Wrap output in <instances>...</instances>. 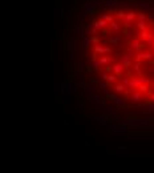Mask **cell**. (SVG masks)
Returning a JSON list of instances; mask_svg holds the SVG:
<instances>
[{"label":"cell","mask_w":154,"mask_h":173,"mask_svg":"<svg viewBox=\"0 0 154 173\" xmlns=\"http://www.w3.org/2000/svg\"><path fill=\"white\" fill-rule=\"evenodd\" d=\"M117 17H121V19H125L126 17V12L125 11H122V9H120L118 12H117Z\"/></svg>","instance_id":"cell-16"},{"label":"cell","mask_w":154,"mask_h":173,"mask_svg":"<svg viewBox=\"0 0 154 173\" xmlns=\"http://www.w3.org/2000/svg\"><path fill=\"white\" fill-rule=\"evenodd\" d=\"M113 73L116 75V76H121L122 75V72H124V64L122 63H117V64H113Z\"/></svg>","instance_id":"cell-4"},{"label":"cell","mask_w":154,"mask_h":173,"mask_svg":"<svg viewBox=\"0 0 154 173\" xmlns=\"http://www.w3.org/2000/svg\"><path fill=\"white\" fill-rule=\"evenodd\" d=\"M89 44H92V39H84V41H82V47L84 48L89 47Z\"/></svg>","instance_id":"cell-17"},{"label":"cell","mask_w":154,"mask_h":173,"mask_svg":"<svg viewBox=\"0 0 154 173\" xmlns=\"http://www.w3.org/2000/svg\"><path fill=\"white\" fill-rule=\"evenodd\" d=\"M148 84H141L139 87H138V91L139 92H144V93H145V92H148Z\"/></svg>","instance_id":"cell-15"},{"label":"cell","mask_w":154,"mask_h":173,"mask_svg":"<svg viewBox=\"0 0 154 173\" xmlns=\"http://www.w3.org/2000/svg\"><path fill=\"white\" fill-rule=\"evenodd\" d=\"M137 28L142 32V31H148V25H146V23L145 21H138L137 23Z\"/></svg>","instance_id":"cell-9"},{"label":"cell","mask_w":154,"mask_h":173,"mask_svg":"<svg viewBox=\"0 0 154 173\" xmlns=\"http://www.w3.org/2000/svg\"><path fill=\"white\" fill-rule=\"evenodd\" d=\"M150 99H151V101H153V102H154V93H153V95H151V97H150Z\"/></svg>","instance_id":"cell-24"},{"label":"cell","mask_w":154,"mask_h":173,"mask_svg":"<svg viewBox=\"0 0 154 173\" xmlns=\"http://www.w3.org/2000/svg\"><path fill=\"white\" fill-rule=\"evenodd\" d=\"M149 35H150V32H148V31H142V32H139V39H141L142 41H146L148 37H149Z\"/></svg>","instance_id":"cell-10"},{"label":"cell","mask_w":154,"mask_h":173,"mask_svg":"<svg viewBox=\"0 0 154 173\" xmlns=\"http://www.w3.org/2000/svg\"><path fill=\"white\" fill-rule=\"evenodd\" d=\"M130 100L134 101V102H138V101H142L145 100V93L144 92H139V91H134L130 96Z\"/></svg>","instance_id":"cell-2"},{"label":"cell","mask_w":154,"mask_h":173,"mask_svg":"<svg viewBox=\"0 0 154 173\" xmlns=\"http://www.w3.org/2000/svg\"><path fill=\"white\" fill-rule=\"evenodd\" d=\"M109 41H110L112 44H117L120 41V35H114V36H110L109 37Z\"/></svg>","instance_id":"cell-12"},{"label":"cell","mask_w":154,"mask_h":173,"mask_svg":"<svg viewBox=\"0 0 154 173\" xmlns=\"http://www.w3.org/2000/svg\"><path fill=\"white\" fill-rule=\"evenodd\" d=\"M136 17H137V14L133 12V11H130V12L126 14V17L124 19V21H125V23H131V21L136 20Z\"/></svg>","instance_id":"cell-6"},{"label":"cell","mask_w":154,"mask_h":173,"mask_svg":"<svg viewBox=\"0 0 154 173\" xmlns=\"http://www.w3.org/2000/svg\"><path fill=\"white\" fill-rule=\"evenodd\" d=\"M122 64H124V68H125V69H129L130 67H133V65H134L131 60H129V61H125V63H122Z\"/></svg>","instance_id":"cell-18"},{"label":"cell","mask_w":154,"mask_h":173,"mask_svg":"<svg viewBox=\"0 0 154 173\" xmlns=\"http://www.w3.org/2000/svg\"><path fill=\"white\" fill-rule=\"evenodd\" d=\"M125 89H126V85H124V84H117V85H114V92H117V93H124Z\"/></svg>","instance_id":"cell-7"},{"label":"cell","mask_w":154,"mask_h":173,"mask_svg":"<svg viewBox=\"0 0 154 173\" xmlns=\"http://www.w3.org/2000/svg\"><path fill=\"white\" fill-rule=\"evenodd\" d=\"M100 85H101V88H102L104 91L106 89V84H105V83H102V84H100Z\"/></svg>","instance_id":"cell-23"},{"label":"cell","mask_w":154,"mask_h":173,"mask_svg":"<svg viewBox=\"0 0 154 173\" xmlns=\"http://www.w3.org/2000/svg\"><path fill=\"white\" fill-rule=\"evenodd\" d=\"M124 27H125V29H133V25H131V23H125L124 24Z\"/></svg>","instance_id":"cell-22"},{"label":"cell","mask_w":154,"mask_h":173,"mask_svg":"<svg viewBox=\"0 0 154 173\" xmlns=\"http://www.w3.org/2000/svg\"><path fill=\"white\" fill-rule=\"evenodd\" d=\"M98 63H100V65H109V64L113 63V60H112V57H109V56H101L100 59H98Z\"/></svg>","instance_id":"cell-5"},{"label":"cell","mask_w":154,"mask_h":173,"mask_svg":"<svg viewBox=\"0 0 154 173\" xmlns=\"http://www.w3.org/2000/svg\"><path fill=\"white\" fill-rule=\"evenodd\" d=\"M110 52H112L110 47H104V45H101V44L94 45V53H97V55L104 56V53H110Z\"/></svg>","instance_id":"cell-1"},{"label":"cell","mask_w":154,"mask_h":173,"mask_svg":"<svg viewBox=\"0 0 154 173\" xmlns=\"http://www.w3.org/2000/svg\"><path fill=\"white\" fill-rule=\"evenodd\" d=\"M130 56L131 55H129V53H126V55H122L120 57V63H125V61H129L130 60Z\"/></svg>","instance_id":"cell-14"},{"label":"cell","mask_w":154,"mask_h":173,"mask_svg":"<svg viewBox=\"0 0 154 173\" xmlns=\"http://www.w3.org/2000/svg\"><path fill=\"white\" fill-rule=\"evenodd\" d=\"M92 67L94 68V69H100V63H98V60H93V63H92Z\"/></svg>","instance_id":"cell-20"},{"label":"cell","mask_w":154,"mask_h":173,"mask_svg":"<svg viewBox=\"0 0 154 173\" xmlns=\"http://www.w3.org/2000/svg\"><path fill=\"white\" fill-rule=\"evenodd\" d=\"M109 25H110V28H112L113 31H116V32H118V31L121 29V25L118 24V23H116V21H113L112 24H109Z\"/></svg>","instance_id":"cell-13"},{"label":"cell","mask_w":154,"mask_h":173,"mask_svg":"<svg viewBox=\"0 0 154 173\" xmlns=\"http://www.w3.org/2000/svg\"><path fill=\"white\" fill-rule=\"evenodd\" d=\"M102 20H105V21H108L109 24H112V23L114 21V17L112 16V15H102V17H101Z\"/></svg>","instance_id":"cell-11"},{"label":"cell","mask_w":154,"mask_h":173,"mask_svg":"<svg viewBox=\"0 0 154 173\" xmlns=\"http://www.w3.org/2000/svg\"><path fill=\"white\" fill-rule=\"evenodd\" d=\"M137 17H138V21H145V20H146V16H145V14H142V12H138Z\"/></svg>","instance_id":"cell-19"},{"label":"cell","mask_w":154,"mask_h":173,"mask_svg":"<svg viewBox=\"0 0 154 173\" xmlns=\"http://www.w3.org/2000/svg\"><path fill=\"white\" fill-rule=\"evenodd\" d=\"M90 25H92V28H94L96 31H98V29H104V28H106V27L109 25V23L105 21V20H102V19H100V20L94 21L93 24H90Z\"/></svg>","instance_id":"cell-3"},{"label":"cell","mask_w":154,"mask_h":173,"mask_svg":"<svg viewBox=\"0 0 154 173\" xmlns=\"http://www.w3.org/2000/svg\"><path fill=\"white\" fill-rule=\"evenodd\" d=\"M117 79H118V76H116L114 73H110V75H108L106 81H108L109 84H113V83H116V81H117Z\"/></svg>","instance_id":"cell-8"},{"label":"cell","mask_w":154,"mask_h":173,"mask_svg":"<svg viewBox=\"0 0 154 173\" xmlns=\"http://www.w3.org/2000/svg\"><path fill=\"white\" fill-rule=\"evenodd\" d=\"M125 32H126V37H128V39H131V37H133V29L125 31Z\"/></svg>","instance_id":"cell-21"}]
</instances>
